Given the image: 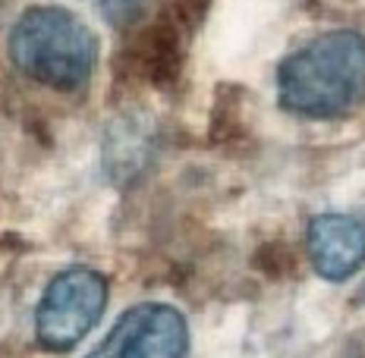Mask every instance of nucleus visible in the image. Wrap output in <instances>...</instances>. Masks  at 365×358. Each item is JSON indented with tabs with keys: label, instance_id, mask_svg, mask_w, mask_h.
Returning <instances> with one entry per match:
<instances>
[{
	"label": "nucleus",
	"instance_id": "nucleus-7",
	"mask_svg": "<svg viewBox=\"0 0 365 358\" xmlns=\"http://www.w3.org/2000/svg\"><path fill=\"white\" fill-rule=\"evenodd\" d=\"M148 10H151V0H104V6H101L104 19L117 28L139 26Z\"/></svg>",
	"mask_w": 365,
	"mask_h": 358
},
{
	"label": "nucleus",
	"instance_id": "nucleus-2",
	"mask_svg": "<svg viewBox=\"0 0 365 358\" xmlns=\"http://www.w3.org/2000/svg\"><path fill=\"white\" fill-rule=\"evenodd\" d=\"M10 57L38 85L79 91L95 73L98 38L63 6H32L10 32Z\"/></svg>",
	"mask_w": 365,
	"mask_h": 358
},
{
	"label": "nucleus",
	"instance_id": "nucleus-4",
	"mask_svg": "<svg viewBox=\"0 0 365 358\" xmlns=\"http://www.w3.org/2000/svg\"><path fill=\"white\" fill-rule=\"evenodd\" d=\"M189 327L173 305L142 302L120 315L86 358H186Z\"/></svg>",
	"mask_w": 365,
	"mask_h": 358
},
{
	"label": "nucleus",
	"instance_id": "nucleus-3",
	"mask_svg": "<svg viewBox=\"0 0 365 358\" xmlns=\"http://www.w3.org/2000/svg\"><path fill=\"white\" fill-rule=\"evenodd\" d=\"M108 280L91 268H70L57 273L44 289L35 311L38 342L51 352L79 346L82 337L101 321L108 308Z\"/></svg>",
	"mask_w": 365,
	"mask_h": 358
},
{
	"label": "nucleus",
	"instance_id": "nucleus-8",
	"mask_svg": "<svg viewBox=\"0 0 365 358\" xmlns=\"http://www.w3.org/2000/svg\"><path fill=\"white\" fill-rule=\"evenodd\" d=\"M255 268H262L264 273H271V277H280L284 270L293 268V251L287 246H280V242L264 246L262 251H258V258H255Z\"/></svg>",
	"mask_w": 365,
	"mask_h": 358
},
{
	"label": "nucleus",
	"instance_id": "nucleus-9",
	"mask_svg": "<svg viewBox=\"0 0 365 358\" xmlns=\"http://www.w3.org/2000/svg\"><path fill=\"white\" fill-rule=\"evenodd\" d=\"M208 4H211V0H177L180 19L189 22V26H199L202 16L208 13Z\"/></svg>",
	"mask_w": 365,
	"mask_h": 358
},
{
	"label": "nucleus",
	"instance_id": "nucleus-6",
	"mask_svg": "<svg viewBox=\"0 0 365 358\" xmlns=\"http://www.w3.org/2000/svg\"><path fill=\"white\" fill-rule=\"evenodd\" d=\"M123 60H129V70H135L151 85H170L182 63V41L177 26L158 22L135 35V41L123 51Z\"/></svg>",
	"mask_w": 365,
	"mask_h": 358
},
{
	"label": "nucleus",
	"instance_id": "nucleus-1",
	"mask_svg": "<svg viewBox=\"0 0 365 358\" xmlns=\"http://www.w3.org/2000/svg\"><path fill=\"white\" fill-rule=\"evenodd\" d=\"M277 98L306 120H334L365 104V35L337 28L293 51L277 66Z\"/></svg>",
	"mask_w": 365,
	"mask_h": 358
},
{
	"label": "nucleus",
	"instance_id": "nucleus-5",
	"mask_svg": "<svg viewBox=\"0 0 365 358\" xmlns=\"http://www.w3.org/2000/svg\"><path fill=\"white\" fill-rule=\"evenodd\" d=\"M306 248L312 268L331 283H344L365 264V217L318 214L309 220Z\"/></svg>",
	"mask_w": 365,
	"mask_h": 358
}]
</instances>
